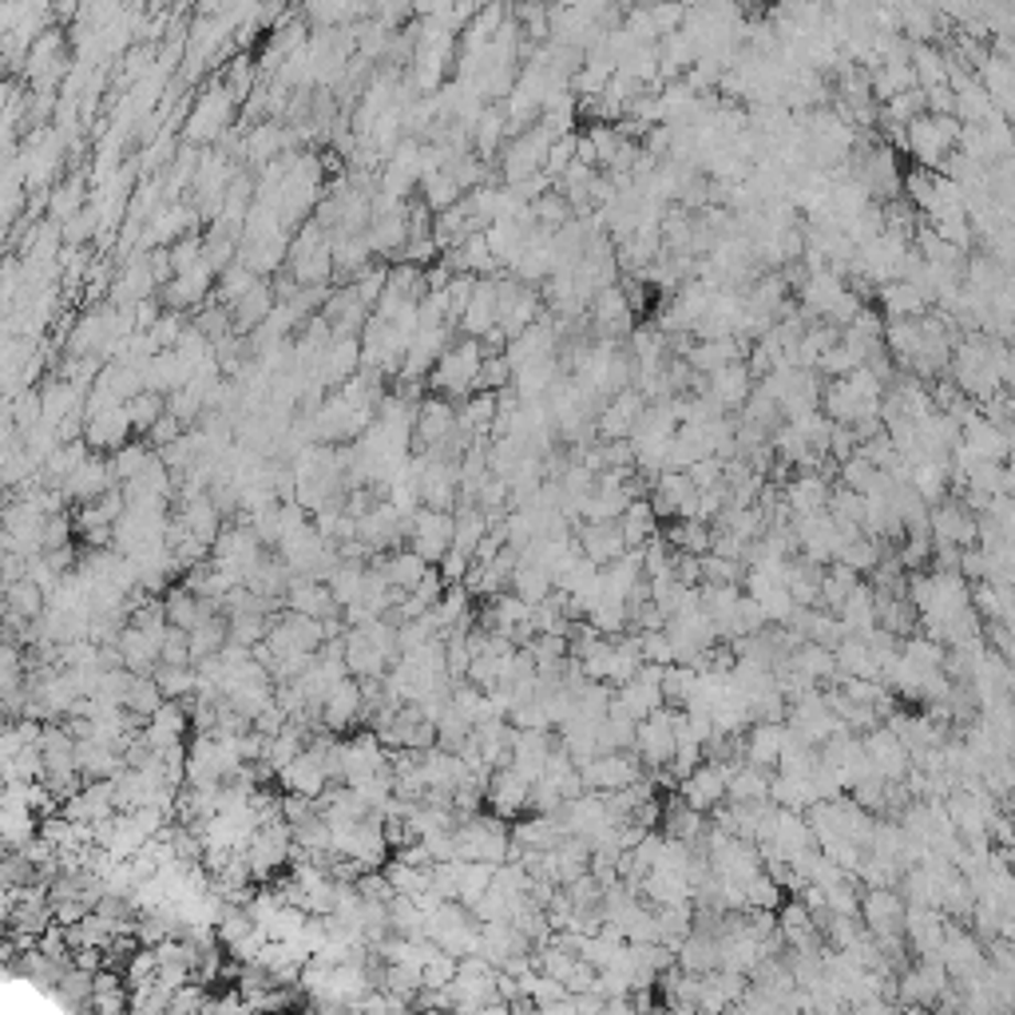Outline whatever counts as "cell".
Here are the masks:
<instances>
[{
  "instance_id": "obj_1",
  "label": "cell",
  "mask_w": 1015,
  "mask_h": 1015,
  "mask_svg": "<svg viewBox=\"0 0 1015 1015\" xmlns=\"http://www.w3.org/2000/svg\"><path fill=\"white\" fill-rule=\"evenodd\" d=\"M484 349L476 337H461L436 357L433 374L424 377L433 397H444V401H464V397L476 393V374H480Z\"/></svg>"
},
{
  "instance_id": "obj_2",
  "label": "cell",
  "mask_w": 1015,
  "mask_h": 1015,
  "mask_svg": "<svg viewBox=\"0 0 1015 1015\" xmlns=\"http://www.w3.org/2000/svg\"><path fill=\"white\" fill-rule=\"evenodd\" d=\"M508 829L496 818H468L453 829V861H480V865H504L508 861Z\"/></svg>"
},
{
  "instance_id": "obj_3",
  "label": "cell",
  "mask_w": 1015,
  "mask_h": 1015,
  "mask_svg": "<svg viewBox=\"0 0 1015 1015\" xmlns=\"http://www.w3.org/2000/svg\"><path fill=\"white\" fill-rule=\"evenodd\" d=\"M957 139H960L957 116H928L925 111V116H917L905 128V151L917 159V168L937 171L940 159L948 151H957Z\"/></svg>"
},
{
  "instance_id": "obj_4",
  "label": "cell",
  "mask_w": 1015,
  "mask_h": 1015,
  "mask_svg": "<svg viewBox=\"0 0 1015 1015\" xmlns=\"http://www.w3.org/2000/svg\"><path fill=\"white\" fill-rule=\"evenodd\" d=\"M235 119V99L223 88V79H215L210 88H203V96H195L187 116V148H207L210 139H218L230 128Z\"/></svg>"
},
{
  "instance_id": "obj_5",
  "label": "cell",
  "mask_w": 1015,
  "mask_h": 1015,
  "mask_svg": "<svg viewBox=\"0 0 1015 1015\" xmlns=\"http://www.w3.org/2000/svg\"><path fill=\"white\" fill-rule=\"evenodd\" d=\"M643 778V766L631 749H615V754H595L592 762L580 766V781L583 793H595V798H607V793H619V789L635 786Z\"/></svg>"
},
{
  "instance_id": "obj_6",
  "label": "cell",
  "mask_w": 1015,
  "mask_h": 1015,
  "mask_svg": "<svg viewBox=\"0 0 1015 1015\" xmlns=\"http://www.w3.org/2000/svg\"><path fill=\"white\" fill-rule=\"evenodd\" d=\"M548 148H552V139H548V131L540 128V123H532V128H523L520 136H512L508 143L500 148V175L508 187H516V183H523V179H532L543 171V159H548Z\"/></svg>"
},
{
  "instance_id": "obj_7",
  "label": "cell",
  "mask_w": 1015,
  "mask_h": 1015,
  "mask_svg": "<svg viewBox=\"0 0 1015 1015\" xmlns=\"http://www.w3.org/2000/svg\"><path fill=\"white\" fill-rule=\"evenodd\" d=\"M404 540H409V552L421 555L429 568H436L444 560V552H449V543H453V512L417 508L404 520Z\"/></svg>"
},
{
  "instance_id": "obj_8",
  "label": "cell",
  "mask_w": 1015,
  "mask_h": 1015,
  "mask_svg": "<svg viewBox=\"0 0 1015 1015\" xmlns=\"http://www.w3.org/2000/svg\"><path fill=\"white\" fill-rule=\"evenodd\" d=\"M540 314H543L540 294H536L532 287H523V282H516V278L496 282V330H500L508 342L520 337L528 326H536Z\"/></svg>"
},
{
  "instance_id": "obj_9",
  "label": "cell",
  "mask_w": 1015,
  "mask_h": 1015,
  "mask_svg": "<svg viewBox=\"0 0 1015 1015\" xmlns=\"http://www.w3.org/2000/svg\"><path fill=\"white\" fill-rule=\"evenodd\" d=\"M730 762H702L687 781H679V801L694 813H714L726 801V778H730Z\"/></svg>"
},
{
  "instance_id": "obj_10",
  "label": "cell",
  "mask_w": 1015,
  "mask_h": 1015,
  "mask_svg": "<svg viewBox=\"0 0 1015 1015\" xmlns=\"http://www.w3.org/2000/svg\"><path fill=\"white\" fill-rule=\"evenodd\" d=\"M631 754L639 758L643 769H667L674 758V726H671V706L655 710L651 719H643L635 726V746Z\"/></svg>"
},
{
  "instance_id": "obj_11",
  "label": "cell",
  "mask_w": 1015,
  "mask_h": 1015,
  "mask_svg": "<svg viewBox=\"0 0 1015 1015\" xmlns=\"http://www.w3.org/2000/svg\"><path fill=\"white\" fill-rule=\"evenodd\" d=\"M694 393H706L722 413H738L742 404L749 401V393H754V377H749L746 361H730L722 369H714V374L699 377Z\"/></svg>"
},
{
  "instance_id": "obj_12",
  "label": "cell",
  "mask_w": 1015,
  "mask_h": 1015,
  "mask_svg": "<svg viewBox=\"0 0 1015 1015\" xmlns=\"http://www.w3.org/2000/svg\"><path fill=\"white\" fill-rule=\"evenodd\" d=\"M572 540H575V552L592 563V568H607V563H615L623 552H627V543H623L619 523L615 520H603V523L575 520Z\"/></svg>"
},
{
  "instance_id": "obj_13",
  "label": "cell",
  "mask_w": 1015,
  "mask_h": 1015,
  "mask_svg": "<svg viewBox=\"0 0 1015 1015\" xmlns=\"http://www.w3.org/2000/svg\"><path fill=\"white\" fill-rule=\"evenodd\" d=\"M111 488H119L116 484V476H111V464H108V456H99V453H91L88 461L79 464L76 473L68 476V480L60 484V496L68 504H96L99 496L104 493H111Z\"/></svg>"
},
{
  "instance_id": "obj_14",
  "label": "cell",
  "mask_w": 1015,
  "mask_h": 1015,
  "mask_svg": "<svg viewBox=\"0 0 1015 1015\" xmlns=\"http://www.w3.org/2000/svg\"><path fill=\"white\" fill-rule=\"evenodd\" d=\"M643 409H647V401H643L635 389H623V393L607 397L603 409L595 413V433H600L603 441H631Z\"/></svg>"
},
{
  "instance_id": "obj_15",
  "label": "cell",
  "mask_w": 1015,
  "mask_h": 1015,
  "mask_svg": "<svg viewBox=\"0 0 1015 1015\" xmlns=\"http://www.w3.org/2000/svg\"><path fill=\"white\" fill-rule=\"evenodd\" d=\"M829 476L821 473H793L786 484H781V504H786L789 520H798V516H818L825 512L829 504Z\"/></svg>"
},
{
  "instance_id": "obj_16",
  "label": "cell",
  "mask_w": 1015,
  "mask_h": 1015,
  "mask_svg": "<svg viewBox=\"0 0 1015 1015\" xmlns=\"http://www.w3.org/2000/svg\"><path fill=\"white\" fill-rule=\"evenodd\" d=\"M317 719H322V726H330V730L357 726V722L365 719V702H361V687H357V679L337 682L326 699H322V706H317Z\"/></svg>"
},
{
  "instance_id": "obj_17",
  "label": "cell",
  "mask_w": 1015,
  "mask_h": 1015,
  "mask_svg": "<svg viewBox=\"0 0 1015 1015\" xmlns=\"http://www.w3.org/2000/svg\"><path fill=\"white\" fill-rule=\"evenodd\" d=\"M528 781L516 774L512 766L504 769H493V778H488V789H484V798H488V806H493L496 818H520L523 809H528Z\"/></svg>"
},
{
  "instance_id": "obj_18",
  "label": "cell",
  "mask_w": 1015,
  "mask_h": 1015,
  "mask_svg": "<svg viewBox=\"0 0 1015 1015\" xmlns=\"http://www.w3.org/2000/svg\"><path fill=\"white\" fill-rule=\"evenodd\" d=\"M781 746H786V726L781 722H754L742 738V762L754 769H774L781 758Z\"/></svg>"
},
{
  "instance_id": "obj_19",
  "label": "cell",
  "mask_w": 1015,
  "mask_h": 1015,
  "mask_svg": "<svg viewBox=\"0 0 1015 1015\" xmlns=\"http://www.w3.org/2000/svg\"><path fill=\"white\" fill-rule=\"evenodd\" d=\"M960 444H964L968 453L976 456V461H996V464H1007V449H1012V429H1000V424L984 421V417H976V421H968L964 429H960Z\"/></svg>"
},
{
  "instance_id": "obj_20",
  "label": "cell",
  "mask_w": 1015,
  "mask_h": 1015,
  "mask_svg": "<svg viewBox=\"0 0 1015 1015\" xmlns=\"http://www.w3.org/2000/svg\"><path fill=\"white\" fill-rule=\"evenodd\" d=\"M877 306L885 310V322H917V317H925L928 310V298L920 287H913V282H885V287H877Z\"/></svg>"
},
{
  "instance_id": "obj_21",
  "label": "cell",
  "mask_w": 1015,
  "mask_h": 1015,
  "mask_svg": "<svg viewBox=\"0 0 1015 1015\" xmlns=\"http://www.w3.org/2000/svg\"><path fill=\"white\" fill-rule=\"evenodd\" d=\"M461 330H464V337H476V342L496 330V282L493 278H476L473 294H468V302H464V310H461Z\"/></svg>"
},
{
  "instance_id": "obj_22",
  "label": "cell",
  "mask_w": 1015,
  "mask_h": 1015,
  "mask_svg": "<svg viewBox=\"0 0 1015 1015\" xmlns=\"http://www.w3.org/2000/svg\"><path fill=\"white\" fill-rule=\"evenodd\" d=\"M270 310H274V287L258 278L255 287L230 306V330H235L238 337H250L270 317Z\"/></svg>"
},
{
  "instance_id": "obj_23",
  "label": "cell",
  "mask_w": 1015,
  "mask_h": 1015,
  "mask_svg": "<svg viewBox=\"0 0 1015 1015\" xmlns=\"http://www.w3.org/2000/svg\"><path fill=\"white\" fill-rule=\"evenodd\" d=\"M944 925H948L944 913H937V908H908V913H905V937H908V944L920 952V960H937L940 957Z\"/></svg>"
},
{
  "instance_id": "obj_24",
  "label": "cell",
  "mask_w": 1015,
  "mask_h": 1015,
  "mask_svg": "<svg viewBox=\"0 0 1015 1015\" xmlns=\"http://www.w3.org/2000/svg\"><path fill=\"white\" fill-rule=\"evenodd\" d=\"M742 345L746 342H738V337H710V342L690 345L682 361L690 365V374L694 377H706V374H714V369H722V365H730V361H746V349H742Z\"/></svg>"
},
{
  "instance_id": "obj_25",
  "label": "cell",
  "mask_w": 1015,
  "mask_h": 1015,
  "mask_svg": "<svg viewBox=\"0 0 1015 1015\" xmlns=\"http://www.w3.org/2000/svg\"><path fill=\"white\" fill-rule=\"evenodd\" d=\"M287 612L294 615H306V619H317V623H330L337 612L334 595H330L326 583L317 580H290L287 587Z\"/></svg>"
},
{
  "instance_id": "obj_26",
  "label": "cell",
  "mask_w": 1015,
  "mask_h": 1015,
  "mask_svg": "<svg viewBox=\"0 0 1015 1015\" xmlns=\"http://www.w3.org/2000/svg\"><path fill=\"white\" fill-rule=\"evenodd\" d=\"M404 242H409V218H404V207L369 218V227H365V247H369V255H397V250H404Z\"/></svg>"
},
{
  "instance_id": "obj_27",
  "label": "cell",
  "mask_w": 1015,
  "mask_h": 1015,
  "mask_svg": "<svg viewBox=\"0 0 1015 1015\" xmlns=\"http://www.w3.org/2000/svg\"><path fill=\"white\" fill-rule=\"evenodd\" d=\"M838 623L845 627V635H853V639H868V635L877 631V600H873V587H868L865 580H861L857 587H853V595L841 603Z\"/></svg>"
},
{
  "instance_id": "obj_28",
  "label": "cell",
  "mask_w": 1015,
  "mask_h": 1015,
  "mask_svg": "<svg viewBox=\"0 0 1015 1015\" xmlns=\"http://www.w3.org/2000/svg\"><path fill=\"white\" fill-rule=\"evenodd\" d=\"M484 242H488V255H493L496 270L500 267L512 270L520 262L523 242H528V227H520V223H488L484 227Z\"/></svg>"
},
{
  "instance_id": "obj_29",
  "label": "cell",
  "mask_w": 1015,
  "mask_h": 1015,
  "mask_svg": "<svg viewBox=\"0 0 1015 1015\" xmlns=\"http://www.w3.org/2000/svg\"><path fill=\"white\" fill-rule=\"evenodd\" d=\"M726 798H730V806H758V801H769V774L738 762L726 778Z\"/></svg>"
},
{
  "instance_id": "obj_30",
  "label": "cell",
  "mask_w": 1015,
  "mask_h": 1015,
  "mask_svg": "<svg viewBox=\"0 0 1015 1015\" xmlns=\"http://www.w3.org/2000/svg\"><path fill=\"white\" fill-rule=\"evenodd\" d=\"M615 523H619V536H623V543H627V552H635V548H643V543H651L655 536H659V516L651 512V504L647 500H631Z\"/></svg>"
},
{
  "instance_id": "obj_31",
  "label": "cell",
  "mask_w": 1015,
  "mask_h": 1015,
  "mask_svg": "<svg viewBox=\"0 0 1015 1015\" xmlns=\"http://www.w3.org/2000/svg\"><path fill=\"white\" fill-rule=\"evenodd\" d=\"M287 143H290V131L282 128L278 119H267V123H258L247 136V159L255 168H267V163L287 155Z\"/></svg>"
},
{
  "instance_id": "obj_32",
  "label": "cell",
  "mask_w": 1015,
  "mask_h": 1015,
  "mask_svg": "<svg viewBox=\"0 0 1015 1015\" xmlns=\"http://www.w3.org/2000/svg\"><path fill=\"white\" fill-rule=\"evenodd\" d=\"M710 523H699V520H667V532H662V543L671 548V552H682V555H706L710 552Z\"/></svg>"
},
{
  "instance_id": "obj_33",
  "label": "cell",
  "mask_w": 1015,
  "mask_h": 1015,
  "mask_svg": "<svg viewBox=\"0 0 1015 1015\" xmlns=\"http://www.w3.org/2000/svg\"><path fill=\"white\" fill-rule=\"evenodd\" d=\"M493 865H480V861H456V905L473 913L476 900L493 888Z\"/></svg>"
},
{
  "instance_id": "obj_34",
  "label": "cell",
  "mask_w": 1015,
  "mask_h": 1015,
  "mask_svg": "<svg viewBox=\"0 0 1015 1015\" xmlns=\"http://www.w3.org/2000/svg\"><path fill=\"white\" fill-rule=\"evenodd\" d=\"M893 552V548H888ZM885 543L881 540H873V536H853V540H845L841 543V552H838V560L833 563H841V568H849V572H857V575H865V572H873L881 560H885Z\"/></svg>"
},
{
  "instance_id": "obj_35",
  "label": "cell",
  "mask_w": 1015,
  "mask_h": 1015,
  "mask_svg": "<svg viewBox=\"0 0 1015 1015\" xmlns=\"http://www.w3.org/2000/svg\"><path fill=\"white\" fill-rule=\"evenodd\" d=\"M662 825H667V838L682 841V845H690V849H699L702 838H706V829H710L706 818H702V813H694V809H687L682 801L662 813Z\"/></svg>"
},
{
  "instance_id": "obj_36",
  "label": "cell",
  "mask_w": 1015,
  "mask_h": 1015,
  "mask_svg": "<svg viewBox=\"0 0 1015 1015\" xmlns=\"http://www.w3.org/2000/svg\"><path fill=\"white\" fill-rule=\"evenodd\" d=\"M417 187H421V195H417V198H421V203H424L429 210H433V215H441V210L456 207V203L464 198V191L456 187V179L449 175V171H433V175H421V183H417Z\"/></svg>"
},
{
  "instance_id": "obj_37",
  "label": "cell",
  "mask_w": 1015,
  "mask_h": 1015,
  "mask_svg": "<svg viewBox=\"0 0 1015 1015\" xmlns=\"http://www.w3.org/2000/svg\"><path fill=\"white\" fill-rule=\"evenodd\" d=\"M4 595H9V615H17V619H40L44 615V592H40L36 583L32 580H17V583H9L4 587Z\"/></svg>"
},
{
  "instance_id": "obj_38",
  "label": "cell",
  "mask_w": 1015,
  "mask_h": 1015,
  "mask_svg": "<svg viewBox=\"0 0 1015 1015\" xmlns=\"http://www.w3.org/2000/svg\"><path fill=\"white\" fill-rule=\"evenodd\" d=\"M123 409H128V421H131L136 433H151L159 417L168 413V397L148 393V389H143V393H136L131 401H123Z\"/></svg>"
},
{
  "instance_id": "obj_39",
  "label": "cell",
  "mask_w": 1015,
  "mask_h": 1015,
  "mask_svg": "<svg viewBox=\"0 0 1015 1015\" xmlns=\"http://www.w3.org/2000/svg\"><path fill=\"white\" fill-rule=\"evenodd\" d=\"M215 282H218V287H215V302H218V306H227V310H230V306L238 302V298H242L250 287H255L258 274H250V270L235 258V262H230V267L223 270V274H218Z\"/></svg>"
},
{
  "instance_id": "obj_40",
  "label": "cell",
  "mask_w": 1015,
  "mask_h": 1015,
  "mask_svg": "<svg viewBox=\"0 0 1015 1015\" xmlns=\"http://www.w3.org/2000/svg\"><path fill=\"white\" fill-rule=\"evenodd\" d=\"M838 476H841V488H849V493H857V496L873 493L881 484V473L861 453H853L845 464H838Z\"/></svg>"
},
{
  "instance_id": "obj_41",
  "label": "cell",
  "mask_w": 1015,
  "mask_h": 1015,
  "mask_svg": "<svg viewBox=\"0 0 1015 1015\" xmlns=\"http://www.w3.org/2000/svg\"><path fill=\"white\" fill-rule=\"evenodd\" d=\"M79 187H84V183H79V175H72L64 187L52 191V195H48V210H52L48 223H60V227H64L68 218H76L79 210H84V191H79Z\"/></svg>"
},
{
  "instance_id": "obj_42",
  "label": "cell",
  "mask_w": 1015,
  "mask_h": 1015,
  "mask_svg": "<svg viewBox=\"0 0 1015 1015\" xmlns=\"http://www.w3.org/2000/svg\"><path fill=\"white\" fill-rule=\"evenodd\" d=\"M583 139L592 143V151H595V163H600L603 171L612 168V163H615V155H619V148H623V136L612 128V123H592V128H587V136H583Z\"/></svg>"
},
{
  "instance_id": "obj_43",
  "label": "cell",
  "mask_w": 1015,
  "mask_h": 1015,
  "mask_svg": "<svg viewBox=\"0 0 1015 1015\" xmlns=\"http://www.w3.org/2000/svg\"><path fill=\"white\" fill-rule=\"evenodd\" d=\"M385 278H389V267H377V262H369V267L361 270V274L349 282L354 287V294L361 298V306L365 310H374L377 302H381V294H385Z\"/></svg>"
},
{
  "instance_id": "obj_44",
  "label": "cell",
  "mask_w": 1015,
  "mask_h": 1015,
  "mask_svg": "<svg viewBox=\"0 0 1015 1015\" xmlns=\"http://www.w3.org/2000/svg\"><path fill=\"white\" fill-rule=\"evenodd\" d=\"M635 643H639L643 662H651V667H671V662H674V651H671V639H667V631H635Z\"/></svg>"
},
{
  "instance_id": "obj_45",
  "label": "cell",
  "mask_w": 1015,
  "mask_h": 1015,
  "mask_svg": "<svg viewBox=\"0 0 1015 1015\" xmlns=\"http://www.w3.org/2000/svg\"><path fill=\"white\" fill-rule=\"evenodd\" d=\"M72 528H76V520H72L68 512H52V516H44V536H40V548H44V552H60V548H72Z\"/></svg>"
},
{
  "instance_id": "obj_46",
  "label": "cell",
  "mask_w": 1015,
  "mask_h": 1015,
  "mask_svg": "<svg viewBox=\"0 0 1015 1015\" xmlns=\"http://www.w3.org/2000/svg\"><path fill=\"white\" fill-rule=\"evenodd\" d=\"M699 568H702V583H742V563H734V560H722V555H714V552H706L699 560Z\"/></svg>"
},
{
  "instance_id": "obj_47",
  "label": "cell",
  "mask_w": 1015,
  "mask_h": 1015,
  "mask_svg": "<svg viewBox=\"0 0 1015 1015\" xmlns=\"http://www.w3.org/2000/svg\"><path fill=\"white\" fill-rule=\"evenodd\" d=\"M722 464L719 456H702V461H694L687 468V480L694 484V493H710V488H719L722 484Z\"/></svg>"
},
{
  "instance_id": "obj_48",
  "label": "cell",
  "mask_w": 1015,
  "mask_h": 1015,
  "mask_svg": "<svg viewBox=\"0 0 1015 1015\" xmlns=\"http://www.w3.org/2000/svg\"><path fill=\"white\" fill-rule=\"evenodd\" d=\"M183 433H187V424H179L171 413H163V417L155 421V429L148 433V444H159V449H168V444H175Z\"/></svg>"
},
{
  "instance_id": "obj_49",
  "label": "cell",
  "mask_w": 1015,
  "mask_h": 1015,
  "mask_svg": "<svg viewBox=\"0 0 1015 1015\" xmlns=\"http://www.w3.org/2000/svg\"><path fill=\"white\" fill-rule=\"evenodd\" d=\"M849 1015H900V1007L888 1004V1000H861V1004H853Z\"/></svg>"
},
{
  "instance_id": "obj_50",
  "label": "cell",
  "mask_w": 1015,
  "mask_h": 1015,
  "mask_svg": "<svg viewBox=\"0 0 1015 1015\" xmlns=\"http://www.w3.org/2000/svg\"><path fill=\"white\" fill-rule=\"evenodd\" d=\"M4 60L9 56H4V48H0V79H4Z\"/></svg>"
},
{
  "instance_id": "obj_51",
  "label": "cell",
  "mask_w": 1015,
  "mask_h": 1015,
  "mask_svg": "<svg viewBox=\"0 0 1015 1015\" xmlns=\"http://www.w3.org/2000/svg\"><path fill=\"white\" fill-rule=\"evenodd\" d=\"M809 1015H818V1012H809Z\"/></svg>"
}]
</instances>
